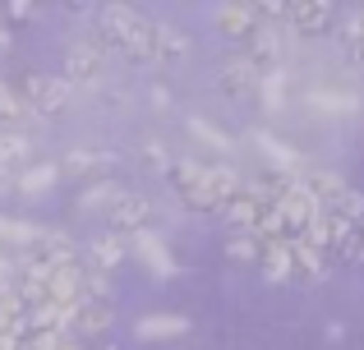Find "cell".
<instances>
[{
    "mask_svg": "<svg viewBox=\"0 0 364 350\" xmlns=\"http://www.w3.org/2000/svg\"><path fill=\"white\" fill-rule=\"evenodd\" d=\"M97 46L102 51H120L134 65L157 60V18H143L129 5L97 9Z\"/></svg>",
    "mask_w": 364,
    "mask_h": 350,
    "instance_id": "6da1fadb",
    "label": "cell"
},
{
    "mask_svg": "<svg viewBox=\"0 0 364 350\" xmlns=\"http://www.w3.org/2000/svg\"><path fill=\"white\" fill-rule=\"evenodd\" d=\"M291 281H300V286H314V281L328 272V249H323V212L314 217L309 231L291 235Z\"/></svg>",
    "mask_w": 364,
    "mask_h": 350,
    "instance_id": "7a4b0ae2",
    "label": "cell"
},
{
    "mask_svg": "<svg viewBox=\"0 0 364 350\" xmlns=\"http://www.w3.org/2000/svg\"><path fill=\"white\" fill-rule=\"evenodd\" d=\"M245 180L235 166H208V175H203V185H198V194H189L185 198V207L194 217H213V212H226V203L235 198V189H240Z\"/></svg>",
    "mask_w": 364,
    "mask_h": 350,
    "instance_id": "3957f363",
    "label": "cell"
},
{
    "mask_svg": "<svg viewBox=\"0 0 364 350\" xmlns=\"http://www.w3.org/2000/svg\"><path fill=\"white\" fill-rule=\"evenodd\" d=\"M18 97H23L28 116H60V111L70 106L74 88L60 79V74H28L23 88H18Z\"/></svg>",
    "mask_w": 364,
    "mask_h": 350,
    "instance_id": "277c9868",
    "label": "cell"
},
{
    "mask_svg": "<svg viewBox=\"0 0 364 350\" xmlns=\"http://www.w3.org/2000/svg\"><path fill=\"white\" fill-rule=\"evenodd\" d=\"M107 222H111V235H139V231H148V222H152V203L143 194H124L120 189L107 207Z\"/></svg>",
    "mask_w": 364,
    "mask_h": 350,
    "instance_id": "5b68a950",
    "label": "cell"
},
{
    "mask_svg": "<svg viewBox=\"0 0 364 350\" xmlns=\"http://www.w3.org/2000/svg\"><path fill=\"white\" fill-rule=\"evenodd\" d=\"M111 300H79V305L70 309V323H65V332L79 337V341H92V337H107L111 332Z\"/></svg>",
    "mask_w": 364,
    "mask_h": 350,
    "instance_id": "8992f818",
    "label": "cell"
},
{
    "mask_svg": "<svg viewBox=\"0 0 364 350\" xmlns=\"http://www.w3.org/2000/svg\"><path fill=\"white\" fill-rule=\"evenodd\" d=\"M323 249H328V258H341V263H360V258H364L360 226H350V222H341V217L323 212Z\"/></svg>",
    "mask_w": 364,
    "mask_h": 350,
    "instance_id": "52a82bcc",
    "label": "cell"
},
{
    "mask_svg": "<svg viewBox=\"0 0 364 350\" xmlns=\"http://www.w3.org/2000/svg\"><path fill=\"white\" fill-rule=\"evenodd\" d=\"M83 281H88V268H83L79 258L74 263H60V268L46 272V300L60 309H74L83 300Z\"/></svg>",
    "mask_w": 364,
    "mask_h": 350,
    "instance_id": "ba28073f",
    "label": "cell"
},
{
    "mask_svg": "<svg viewBox=\"0 0 364 350\" xmlns=\"http://www.w3.org/2000/svg\"><path fill=\"white\" fill-rule=\"evenodd\" d=\"M102 70H107V51H102L97 42H74L70 51H65V74L60 79L70 83H97L102 79Z\"/></svg>",
    "mask_w": 364,
    "mask_h": 350,
    "instance_id": "9c48e42d",
    "label": "cell"
},
{
    "mask_svg": "<svg viewBox=\"0 0 364 350\" xmlns=\"http://www.w3.org/2000/svg\"><path fill=\"white\" fill-rule=\"evenodd\" d=\"M272 207H277V217H282V226H286V240H291V235H300V231H309V226H314V217L323 212V207L314 203L309 194H304V185H300V180H295V185H291V194H282Z\"/></svg>",
    "mask_w": 364,
    "mask_h": 350,
    "instance_id": "30bf717a",
    "label": "cell"
},
{
    "mask_svg": "<svg viewBox=\"0 0 364 350\" xmlns=\"http://www.w3.org/2000/svg\"><path fill=\"white\" fill-rule=\"evenodd\" d=\"M286 18H291V33L323 37L328 28H337V5H328V0H300V5H286Z\"/></svg>",
    "mask_w": 364,
    "mask_h": 350,
    "instance_id": "8fae6325",
    "label": "cell"
},
{
    "mask_svg": "<svg viewBox=\"0 0 364 350\" xmlns=\"http://www.w3.org/2000/svg\"><path fill=\"white\" fill-rule=\"evenodd\" d=\"M217 92H222L226 102H245L258 92V70L245 60V55H231V60L217 70Z\"/></svg>",
    "mask_w": 364,
    "mask_h": 350,
    "instance_id": "7c38bea8",
    "label": "cell"
},
{
    "mask_svg": "<svg viewBox=\"0 0 364 350\" xmlns=\"http://www.w3.org/2000/svg\"><path fill=\"white\" fill-rule=\"evenodd\" d=\"M124 244L134 249V258H139L143 268L152 272V277H171V272H176V258H171L166 240H161L157 231H139V235H129Z\"/></svg>",
    "mask_w": 364,
    "mask_h": 350,
    "instance_id": "4fadbf2b",
    "label": "cell"
},
{
    "mask_svg": "<svg viewBox=\"0 0 364 350\" xmlns=\"http://www.w3.org/2000/svg\"><path fill=\"white\" fill-rule=\"evenodd\" d=\"M254 28H258L254 0H226V5H217V33H222V37H235V42H245Z\"/></svg>",
    "mask_w": 364,
    "mask_h": 350,
    "instance_id": "5bb4252c",
    "label": "cell"
},
{
    "mask_svg": "<svg viewBox=\"0 0 364 350\" xmlns=\"http://www.w3.org/2000/svg\"><path fill=\"white\" fill-rule=\"evenodd\" d=\"M263 207L267 203H263V194H258V185H254V180H245V185L235 189V198L226 203V222H231L235 231H254V222L263 217Z\"/></svg>",
    "mask_w": 364,
    "mask_h": 350,
    "instance_id": "9a60e30c",
    "label": "cell"
},
{
    "mask_svg": "<svg viewBox=\"0 0 364 350\" xmlns=\"http://www.w3.org/2000/svg\"><path fill=\"white\" fill-rule=\"evenodd\" d=\"M55 166H60V175H102V171H116L120 157L97 153V148H74V153H65V162H55Z\"/></svg>",
    "mask_w": 364,
    "mask_h": 350,
    "instance_id": "2e32d148",
    "label": "cell"
},
{
    "mask_svg": "<svg viewBox=\"0 0 364 350\" xmlns=\"http://www.w3.org/2000/svg\"><path fill=\"white\" fill-rule=\"evenodd\" d=\"M124 253H129V244H124L120 235H97V240L88 244V263H83V268L97 272V277H107V272H116L124 263Z\"/></svg>",
    "mask_w": 364,
    "mask_h": 350,
    "instance_id": "e0dca14e",
    "label": "cell"
},
{
    "mask_svg": "<svg viewBox=\"0 0 364 350\" xmlns=\"http://www.w3.org/2000/svg\"><path fill=\"white\" fill-rule=\"evenodd\" d=\"M185 332H189V318H180V314H148L134 323L139 341H171V337H185Z\"/></svg>",
    "mask_w": 364,
    "mask_h": 350,
    "instance_id": "ac0fdd59",
    "label": "cell"
},
{
    "mask_svg": "<svg viewBox=\"0 0 364 350\" xmlns=\"http://www.w3.org/2000/svg\"><path fill=\"white\" fill-rule=\"evenodd\" d=\"M254 268L263 272V277L272 281V286H286V281H291V244H286V240L263 244V253H258Z\"/></svg>",
    "mask_w": 364,
    "mask_h": 350,
    "instance_id": "d6986e66",
    "label": "cell"
},
{
    "mask_svg": "<svg viewBox=\"0 0 364 350\" xmlns=\"http://www.w3.org/2000/svg\"><path fill=\"white\" fill-rule=\"evenodd\" d=\"M337 46H341V60H364V9H350L346 18L337 23Z\"/></svg>",
    "mask_w": 364,
    "mask_h": 350,
    "instance_id": "ffe728a7",
    "label": "cell"
},
{
    "mask_svg": "<svg viewBox=\"0 0 364 350\" xmlns=\"http://www.w3.org/2000/svg\"><path fill=\"white\" fill-rule=\"evenodd\" d=\"M28 157H33V143H28L23 134H5L0 129V175H23V166H28Z\"/></svg>",
    "mask_w": 364,
    "mask_h": 350,
    "instance_id": "44dd1931",
    "label": "cell"
},
{
    "mask_svg": "<svg viewBox=\"0 0 364 350\" xmlns=\"http://www.w3.org/2000/svg\"><path fill=\"white\" fill-rule=\"evenodd\" d=\"M203 175H208V166H203V162H189V157H185V162H176V166H171V171H166L171 189H176L180 198L198 194V185H203Z\"/></svg>",
    "mask_w": 364,
    "mask_h": 350,
    "instance_id": "7402d4cb",
    "label": "cell"
},
{
    "mask_svg": "<svg viewBox=\"0 0 364 350\" xmlns=\"http://www.w3.org/2000/svg\"><path fill=\"white\" fill-rule=\"evenodd\" d=\"M28 125V106H23V97H18V88H0V129L5 134H18V129Z\"/></svg>",
    "mask_w": 364,
    "mask_h": 350,
    "instance_id": "603a6c76",
    "label": "cell"
},
{
    "mask_svg": "<svg viewBox=\"0 0 364 350\" xmlns=\"http://www.w3.org/2000/svg\"><path fill=\"white\" fill-rule=\"evenodd\" d=\"M258 102H263V111H282L286 106V70H267L258 74Z\"/></svg>",
    "mask_w": 364,
    "mask_h": 350,
    "instance_id": "cb8c5ba5",
    "label": "cell"
},
{
    "mask_svg": "<svg viewBox=\"0 0 364 350\" xmlns=\"http://www.w3.org/2000/svg\"><path fill=\"white\" fill-rule=\"evenodd\" d=\"M180 55H189V37L176 33L171 23H157V65H171Z\"/></svg>",
    "mask_w": 364,
    "mask_h": 350,
    "instance_id": "d4e9b609",
    "label": "cell"
},
{
    "mask_svg": "<svg viewBox=\"0 0 364 350\" xmlns=\"http://www.w3.org/2000/svg\"><path fill=\"white\" fill-rule=\"evenodd\" d=\"M309 106L314 111H341V116H346V111H360V97L355 92H337V88H314Z\"/></svg>",
    "mask_w": 364,
    "mask_h": 350,
    "instance_id": "484cf974",
    "label": "cell"
},
{
    "mask_svg": "<svg viewBox=\"0 0 364 350\" xmlns=\"http://www.w3.org/2000/svg\"><path fill=\"white\" fill-rule=\"evenodd\" d=\"M55 180H60V166H55V162H42V166H33V171L18 175V189H23V194H46Z\"/></svg>",
    "mask_w": 364,
    "mask_h": 350,
    "instance_id": "4316f807",
    "label": "cell"
},
{
    "mask_svg": "<svg viewBox=\"0 0 364 350\" xmlns=\"http://www.w3.org/2000/svg\"><path fill=\"white\" fill-rule=\"evenodd\" d=\"M37 226H28V222H14V217H0V244H18V249H33L37 244Z\"/></svg>",
    "mask_w": 364,
    "mask_h": 350,
    "instance_id": "83f0119b",
    "label": "cell"
},
{
    "mask_svg": "<svg viewBox=\"0 0 364 350\" xmlns=\"http://www.w3.org/2000/svg\"><path fill=\"white\" fill-rule=\"evenodd\" d=\"M258 253H263V244H258L249 231H231V235H226V258H235V263H258Z\"/></svg>",
    "mask_w": 364,
    "mask_h": 350,
    "instance_id": "f1b7e54d",
    "label": "cell"
},
{
    "mask_svg": "<svg viewBox=\"0 0 364 350\" xmlns=\"http://www.w3.org/2000/svg\"><path fill=\"white\" fill-rule=\"evenodd\" d=\"M189 129H194V134L203 138L208 148H217V153H235V138H231V134H222L217 125H208V120H198V116H194V120H189Z\"/></svg>",
    "mask_w": 364,
    "mask_h": 350,
    "instance_id": "f546056e",
    "label": "cell"
},
{
    "mask_svg": "<svg viewBox=\"0 0 364 350\" xmlns=\"http://www.w3.org/2000/svg\"><path fill=\"white\" fill-rule=\"evenodd\" d=\"M23 337H28V323L18 318L14 327H5V332H0V350H18V346H23Z\"/></svg>",
    "mask_w": 364,
    "mask_h": 350,
    "instance_id": "4dcf8cb0",
    "label": "cell"
},
{
    "mask_svg": "<svg viewBox=\"0 0 364 350\" xmlns=\"http://www.w3.org/2000/svg\"><path fill=\"white\" fill-rule=\"evenodd\" d=\"M120 189L116 185H102V189H88V194H83V207H92V203H107L111 207V198H116Z\"/></svg>",
    "mask_w": 364,
    "mask_h": 350,
    "instance_id": "1f68e13d",
    "label": "cell"
},
{
    "mask_svg": "<svg viewBox=\"0 0 364 350\" xmlns=\"http://www.w3.org/2000/svg\"><path fill=\"white\" fill-rule=\"evenodd\" d=\"M143 157H148V162L157 166V171H171V166H176V162L166 157V148H157V143H148V148H143Z\"/></svg>",
    "mask_w": 364,
    "mask_h": 350,
    "instance_id": "d6a6232c",
    "label": "cell"
},
{
    "mask_svg": "<svg viewBox=\"0 0 364 350\" xmlns=\"http://www.w3.org/2000/svg\"><path fill=\"white\" fill-rule=\"evenodd\" d=\"M33 14H37V9L28 5V0H14V5L0 9V18H14V23H18V18H33Z\"/></svg>",
    "mask_w": 364,
    "mask_h": 350,
    "instance_id": "836d02e7",
    "label": "cell"
},
{
    "mask_svg": "<svg viewBox=\"0 0 364 350\" xmlns=\"http://www.w3.org/2000/svg\"><path fill=\"white\" fill-rule=\"evenodd\" d=\"M55 350H83L79 337H70V332H60V341H55Z\"/></svg>",
    "mask_w": 364,
    "mask_h": 350,
    "instance_id": "e575fe53",
    "label": "cell"
},
{
    "mask_svg": "<svg viewBox=\"0 0 364 350\" xmlns=\"http://www.w3.org/2000/svg\"><path fill=\"white\" fill-rule=\"evenodd\" d=\"M152 106L166 111V106H171V92H166V88H152Z\"/></svg>",
    "mask_w": 364,
    "mask_h": 350,
    "instance_id": "d590c367",
    "label": "cell"
},
{
    "mask_svg": "<svg viewBox=\"0 0 364 350\" xmlns=\"http://www.w3.org/2000/svg\"><path fill=\"white\" fill-rule=\"evenodd\" d=\"M5 46H9V23L0 18V51H5Z\"/></svg>",
    "mask_w": 364,
    "mask_h": 350,
    "instance_id": "8d00e7d4",
    "label": "cell"
},
{
    "mask_svg": "<svg viewBox=\"0 0 364 350\" xmlns=\"http://www.w3.org/2000/svg\"><path fill=\"white\" fill-rule=\"evenodd\" d=\"M107 350H116V346H107Z\"/></svg>",
    "mask_w": 364,
    "mask_h": 350,
    "instance_id": "74e56055",
    "label": "cell"
},
{
    "mask_svg": "<svg viewBox=\"0 0 364 350\" xmlns=\"http://www.w3.org/2000/svg\"><path fill=\"white\" fill-rule=\"evenodd\" d=\"M360 240H364V231H360Z\"/></svg>",
    "mask_w": 364,
    "mask_h": 350,
    "instance_id": "f35d334b",
    "label": "cell"
}]
</instances>
